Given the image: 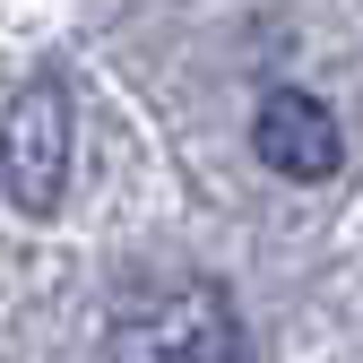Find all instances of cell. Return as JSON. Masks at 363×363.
<instances>
[{
	"instance_id": "3957f363",
	"label": "cell",
	"mask_w": 363,
	"mask_h": 363,
	"mask_svg": "<svg viewBox=\"0 0 363 363\" xmlns=\"http://www.w3.org/2000/svg\"><path fill=\"white\" fill-rule=\"evenodd\" d=\"M251 156L286 182H329L346 164V139H337V113L320 96H303V86H277V96H259V121H251Z\"/></svg>"
},
{
	"instance_id": "7a4b0ae2",
	"label": "cell",
	"mask_w": 363,
	"mask_h": 363,
	"mask_svg": "<svg viewBox=\"0 0 363 363\" xmlns=\"http://www.w3.org/2000/svg\"><path fill=\"white\" fill-rule=\"evenodd\" d=\"M0 182L26 216H52L61 208V182H69V96L61 78H35L26 96L0 121Z\"/></svg>"
},
{
	"instance_id": "6da1fadb",
	"label": "cell",
	"mask_w": 363,
	"mask_h": 363,
	"mask_svg": "<svg viewBox=\"0 0 363 363\" xmlns=\"http://www.w3.org/2000/svg\"><path fill=\"white\" fill-rule=\"evenodd\" d=\"M113 363H242V320L208 277H156V286H121Z\"/></svg>"
}]
</instances>
